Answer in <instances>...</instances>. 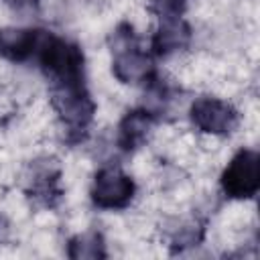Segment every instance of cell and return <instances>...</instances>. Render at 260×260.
I'll use <instances>...</instances> for the list:
<instances>
[{"instance_id": "cell-4", "label": "cell", "mask_w": 260, "mask_h": 260, "mask_svg": "<svg viewBox=\"0 0 260 260\" xmlns=\"http://www.w3.org/2000/svg\"><path fill=\"white\" fill-rule=\"evenodd\" d=\"M136 185L120 167H102L91 183V201L100 209H124L134 199Z\"/></svg>"}, {"instance_id": "cell-7", "label": "cell", "mask_w": 260, "mask_h": 260, "mask_svg": "<svg viewBox=\"0 0 260 260\" xmlns=\"http://www.w3.org/2000/svg\"><path fill=\"white\" fill-rule=\"evenodd\" d=\"M39 39V28H0V57L10 63H24L35 57Z\"/></svg>"}, {"instance_id": "cell-3", "label": "cell", "mask_w": 260, "mask_h": 260, "mask_svg": "<svg viewBox=\"0 0 260 260\" xmlns=\"http://www.w3.org/2000/svg\"><path fill=\"white\" fill-rule=\"evenodd\" d=\"M221 191L230 199H252L260 189V156L256 150L242 148L234 154L219 179Z\"/></svg>"}, {"instance_id": "cell-11", "label": "cell", "mask_w": 260, "mask_h": 260, "mask_svg": "<svg viewBox=\"0 0 260 260\" xmlns=\"http://www.w3.org/2000/svg\"><path fill=\"white\" fill-rule=\"evenodd\" d=\"M189 0H148V10L158 18H179L185 14Z\"/></svg>"}, {"instance_id": "cell-10", "label": "cell", "mask_w": 260, "mask_h": 260, "mask_svg": "<svg viewBox=\"0 0 260 260\" xmlns=\"http://www.w3.org/2000/svg\"><path fill=\"white\" fill-rule=\"evenodd\" d=\"M67 256L73 260H98L106 258V244L100 232H85L73 236L67 244Z\"/></svg>"}, {"instance_id": "cell-5", "label": "cell", "mask_w": 260, "mask_h": 260, "mask_svg": "<svg viewBox=\"0 0 260 260\" xmlns=\"http://www.w3.org/2000/svg\"><path fill=\"white\" fill-rule=\"evenodd\" d=\"M189 118L193 126L205 134L228 136L238 128L240 114L238 110L219 98H197L189 108Z\"/></svg>"}, {"instance_id": "cell-6", "label": "cell", "mask_w": 260, "mask_h": 260, "mask_svg": "<svg viewBox=\"0 0 260 260\" xmlns=\"http://www.w3.org/2000/svg\"><path fill=\"white\" fill-rule=\"evenodd\" d=\"M156 122V114H152L148 108H134L126 112V116L118 124V146L122 152H134L150 136V130Z\"/></svg>"}, {"instance_id": "cell-9", "label": "cell", "mask_w": 260, "mask_h": 260, "mask_svg": "<svg viewBox=\"0 0 260 260\" xmlns=\"http://www.w3.org/2000/svg\"><path fill=\"white\" fill-rule=\"evenodd\" d=\"M30 199L41 207H55L61 199V187H59V173L49 169H39L32 173L30 187H28Z\"/></svg>"}, {"instance_id": "cell-1", "label": "cell", "mask_w": 260, "mask_h": 260, "mask_svg": "<svg viewBox=\"0 0 260 260\" xmlns=\"http://www.w3.org/2000/svg\"><path fill=\"white\" fill-rule=\"evenodd\" d=\"M32 59H37L51 91L85 85V59L79 45L53 32L41 30V39Z\"/></svg>"}, {"instance_id": "cell-2", "label": "cell", "mask_w": 260, "mask_h": 260, "mask_svg": "<svg viewBox=\"0 0 260 260\" xmlns=\"http://www.w3.org/2000/svg\"><path fill=\"white\" fill-rule=\"evenodd\" d=\"M112 73L122 83H150L156 77L152 53L144 51L138 43L134 26L120 22L110 35Z\"/></svg>"}, {"instance_id": "cell-8", "label": "cell", "mask_w": 260, "mask_h": 260, "mask_svg": "<svg viewBox=\"0 0 260 260\" xmlns=\"http://www.w3.org/2000/svg\"><path fill=\"white\" fill-rule=\"evenodd\" d=\"M191 41V26L189 22L179 16V18H165L158 22L156 32L152 35L150 41V53L156 57H169L181 49H185Z\"/></svg>"}, {"instance_id": "cell-12", "label": "cell", "mask_w": 260, "mask_h": 260, "mask_svg": "<svg viewBox=\"0 0 260 260\" xmlns=\"http://www.w3.org/2000/svg\"><path fill=\"white\" fill-rule=\"evenodd\" d=\"M8 6L16 8V10H24V8H32L39 4V0H4Z\"/></svg>"}]
</instances>
